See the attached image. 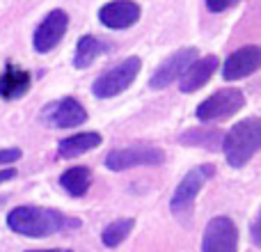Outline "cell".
Listing matches in <instances>:
<instances>
[{
  "label": "cell",
  "instance_id": "cell-1",
  "mask_svg": "<svg viewBox=\"0 0 261 252\" xmlns=\"http://www.w3.org/2000/svg\"><path fill=\"white\" fill-rule=\"evenodd\" d=\"M7 225L21 236L41 239V236L58 234L67 227L81 225V220H67L60 211L46 207H16L7 213Z\"/></svg>",
  "mask_w": 261,
  "mask_h": 252
},
{
  "label": "cell",
  "instance_id": "cell-2",
  "mask_svg": "<svg viewBox=\"0 0 261 252\" xmlns=\"http://www.w3.org/2000/svg\"><path fill=\"white\" fill-rule=\"evenodd\" d=\"M261 147V119L248 117L239 122L222 138L225 158L231 167H243L252 161V156Z\"/></svg>",
  "mask_w": 261,
  "mask_h": 252
},
{
  "label": "cell",
  "instance_id": "cell-3",
  "mask_svg": "<svg viewBox=\"0 0 261 252\" xmlns=\"http://www.w3.org/2000/svg\"><path fill=\"white\" fill-rule=\"evenodd\" d=\"M140 69H142V62L140 58H126L122 64H117L115 69H108L103 76H99L94 83H92V92L99 99H113V96L122 94L124 90H128L133 85V81L138 78Z\"/></svg>",
  "mask_w": 261,
  "mask_h": 252
},
{
  "label": "cell",
  "instance_id": "cell-4",
  "mask_svg": "<svg viewBox=\"0 0 261 252\" xmlns=\"http://www.w3.org/2000/svg\"><path fill=\"white\" fill-rule=\"evenodd\" d=\"M245 106V94L236 87H227V90L213 92L208 99H204L197 106V119L199 122H225V119L234 117L241 108Z\"/></svg>",
  "mask_w": 261,
  "mask_h": 252
},
{
  "label": "cell",
  "instance_id": "cell-5",
  "mask_svg": "<svg viewBox=\"0 0 261 252\" xmlns=\"http://www.w3.org/2000/svg\"><path fill=\"white\" fill-rule=\"evenodd\" d=\"M165 163V154L158 147H149V144H138V147H124V149H115L106 156V167L113 172H124L130 167H140V165H149L156 167Z\"/></svg>",
  "mask_w": 261,
  "mask_h": 252
},
{
  "label": "cell",
  "instance_id": "cell-6",
  "mask_svg": "<svg viewBox=\"0 0 261 252\" xmlns=\"http://www.w3.org/2000/svg\"><path fill=\"white\" fill-rule=\"evenodd\" d=\"M213 174H216V167H213V165H197V167H193V170H190L188 174L179 181L174 195H172V199H170V209H172V211H174L176 216L188 213L190 209H193L195 197L199 195L202 186L206 184Z\"/></svg>",
  "mask_w": 261,
  "mask_h": 252
},
{
  "label": "cell",
  "instance_id": "cell-7",
  "mask_svg": "<svg viewBox=\"0 0 261 252\" xmlns=\"http://www.w3.org/2000/svg\"><path fill=\"white\" fill-rule=\"evenodd\" d=\"M202 252H239V230L231 218L218 216L208 222L202 236Z\"/></svg>",
  "mask_w": 261,
  "mask_h": 252
},
{
  "label": "cell",
  "instance_id": "cell-8",
  "mask_svg": "<svg viewBox=\"0 0 261 252\" xmlns=\"http://www.w3.org/2000/svg\"><path fill=\"white\" fill-rule=\"evenodd\" d=\"M69 28V14L64 9H53L46 14V18L37 26L35 37H32V46L37 53H50L55 46L62 41Z\"/></svg>",
  "mask_w": 261,
  "mask_h": 252
},
{
  "label": "cell",
  "instance_id": "cell-9",
  "mask_svg": "<svg viewBox=\"0 0 261 252\" xmlns=\"http://www.w3.org/2000/svg\"><path fill=\"white\" fill-rule=\"evenodd\" d=\"M41 119L48 126H55V129H76V126L87 122V113L76 99L67 96V99L53 101V104L46 106Z\"/></svg>",
  "mask_w": 261,
  "mask_h": 252
},
{
  "label": "cell",
  "instance_id": "cell-10",
  "mask_svg": "<svg viewBox=\"0 0 261 252\" xmlns=\"http://www.w3.org/2000/svg\"><path fill=\"white\" fill-rule=\"evenodd\" d=\"M197 60V48H181L176 51L172 58H167L161 67L153 71V76L149 78V87L151 90H163V87L172 85L174 81H179V76L190 67V62Z\"/></svg>",
  "mask_w": 261,
  "mask_h": 252
},
{
  "label": "cell",
  "instance_id": "cell-11",
  "mask_svg": "<svg viewBox=\"0 0 261 252\" xmlns=\"http://www.w3.org/2000/svg\"><path fill=\"white\" fill-rule=\"evenodd\" d=\"M140 5L135 0H110L99 9V21L110 30H126L140 21Z\"/></svg>",
  "mask_w": 261,
  "mask_h": 252
},
{
  "label": "cell",
  "instance_id": "cell-12",
  "mask_svg": "<svg viewBox=\"0 0 261 252\" xmlns=\"http://www.w3.org/2000/svg\"><path fill=\"white\" fill-rule=\"evenodd\" d=\"M261 67V48L259 46H243L234 51L222 64V78L225 81H241L252 76Z\"/></svg>",
  "mask_w": 261,
  "mask_h": 252
},
{
  "label": "cell",
  "instance_id": "cell-13",
  "mask_svg": "<svg viewBox=\"0 0 261 252\" xmlns=\"http://www.w3.org/2000/svg\"><path fill=\"white\" fill-rule=\"evenodd\" d=\"M218 69V58L216 55H206V58H197L190 62V67L179 76V90L184 94H193L199 87H204L211 81L213 71Z\"/></svg>",
  "mask_w": 261,
  "mask_h": 252
},
{
  "label": "cell",
  "instance_id": "cell-14",
  "mask_svg": "<svg viewBox=\"0 0 261 252\" xmlns=\"http://www.w3.org/2000/svg\"><path fill=\"white\" fill-rule=\"evenodd\" d=\"M30 90V73L23 69L7 64L3 73H0V99H21Z\"/></svg>",
  "mask_w": 261,
  "mask_h": 252
},
{
  "label": "cell",
  "instance_id": "cell-15",
  "mask_svg": "<svg viewBox=\"0 0 261 252\" xmlns=\"http://www.w3.org/2000/svg\"><path fill=\"white\" fill-rule=\"evenodd\" d=\"M99 144H101V135L94 133V131H90V133H76V135H69V138L60 140L58 154L62 158H76L81 154L96 149Z\"/></svg>",
  "mask_w": 261,
  "mask_h": 252
},
{
  "label": "cell",
  "instance_id": "cell-16",
  "mask_svg": "<svg viewBox=\"0 0 261 252\" xmlns=\"http://www.w3.org/2000/svg\"><path fill=\"white\" fill-rule=\"evenodd\" d=\"M60 186L67 190L71 197H83L92 186V172L90 167L78 165V167H69L62 177H60Z\"/></svg>",
  "mask_w": 261,
  "mask_h": 252
},
{
  "label": "cell",
  "instance_id": "cell-17",
  "mask_svg": "<svg viewBox=\"0 0 261 252\" xmlns=\"http://www.w3.org/2000/svg\"><path fill=\"white\" fill-rule=\"evenodd\" d=\"M106 51V44L94 35H85L78 39L76 46V58H73V67L76 69H87L94 64V60Z\"/></svg>",
  "mask_w": 261,
  "mask_h": 252
},
{
  "label": "cell",
  "instance_id": "cell-18",
  "mask_svg": "<svg viewBox=\"0 0 261 252\" xmlns=\"http://www.w3.org/2000/svg\"><path fill=\"white\" fill-rule=\"evenodd\" d=\"M133 227H135L133 218H119V220L110 222L106 227L103 234H101V241H103L106 248H117L122 241H126V236L133 232Z\"/></svg>",
  "mask_w": 261,
  "mask_h": 252
},
{
  "label": "cell",
  "instance_id": "cell-19",
  "mask_svg": "<svg viewBox=\"0 0 261 252\" xmlns=\"http://www.w3.org/2000/svg\"><path fill=\"white\" fill-rule=\"evenodd\" d=\"M222 135L218 131H188L186 135H181V142L184 144H208V147H216V142Z\"/></svg>",
  "mask_w": 261,
  "mask_h": 252
},
{
  "label": "cell",
  "instance_id": "cell-20",
  "mask_svg": "<svg viewBox=\"0 0 261 252\" xmlns=\"http://www.w3.org/2000/svg\"><path fill=\"white\" fill-rule=\"evenodd\" d=\"M21 149L12 147V149H0V165H9V163H16L21 158Z\"/></svg>",
  "mask_w": 261,
  "mask_h": 252
},
{
  "label": "cell",
  "instance_id": "cell-21",
  "mask_svg": "<svg viewBox=\"0 0 261 252\" xmlns=\"http://www.w3.org/2000/svg\"><path fill=\"white\" fill-rule=\"evenodd\" d=\"M236 3H239V0H206V7L211 9V12H225V9L234 7Z\"/></svg>",
  "mask_w": 261,
  "mask_h": 252
},
{
  "label": "cell",
  "instance_id": "cell-22",
  "mask_svg": "<svg viewBox=\"0 0 261 252\" xmlns=\"http://www.w3.org/2000/svg\"><path fill=\"white\" fill-rule=\"evenodd\" d=\"M16 177V170L14 167H7V170H0V184H5V181L14 179Z\"/></svg>",
  "mask_w": 261,
  "mask_h": 252
},
{
  "label": "cell",
  "instance_id": "cell-23",
  "mask_svg": "<svg viewBox=\"0 0 261 252\" xmlns=\"http://www.w3.org/2000/svg\"><path fill=\"white\" fill-rule=\"evenodd\" d=\"M28 252H71V250H28Z\"/></svg>",
  "mask_w": 261,
  "mask_h": 252
},
{
  "label": "cell",
  "instance_id": "cell-24",
  "mask_svg": "<svg viewBox=\"0 0 261 252\" xmlns=\"http://www.w3.org/2000/svg\"><path fill=\"white\" fill-rule=\"evenodd\" d=\"M0 202H5V199H3V197H0Z\"/></svg>",
  "mask_w": 261,
  "mask_h": 252
}]
</instances>
